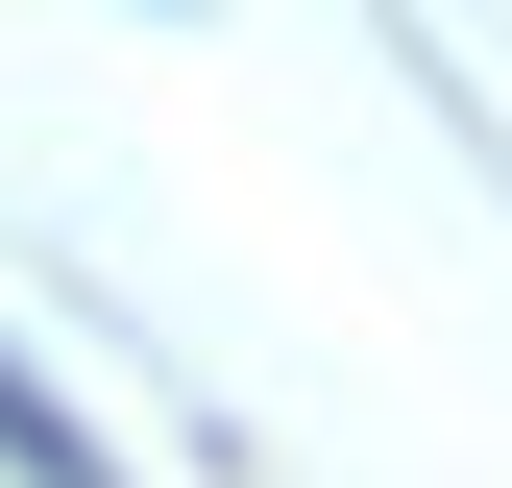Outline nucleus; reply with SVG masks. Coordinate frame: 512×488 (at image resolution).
I'll return each mask as SVG.
<instances>
[{"instance_id":"obj_1","label":"nucleus","mask_w":512,"mask_h":488,"mask_svg":"<svg viewBox=\"0 0 512 488\" xmlns=\"http://www.w3.org/2000/svg\"><path fill=\"white\" fill-rule=\"evenodd\" d=\"M0 464H25V488H122V464H98V415H74V391H49V366H25V342H0Z\"/></svg>"}]
</instances>
